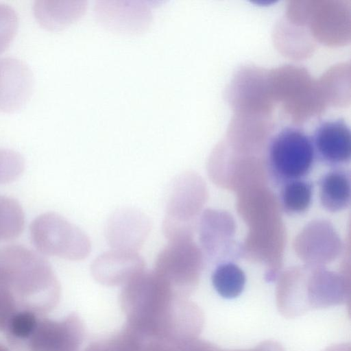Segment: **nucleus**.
Here are the masks:
<instances>
[{"instance_id":"obj_15","label":"nucleus","mask_w":351,"mask_h":351,"mask_svg":"<svg viewBox=\"0 0 351 351\" xmlns=\"http://www.w3.org/2000/svg\"><path fill=\"white\" fill-rule=\"evenodd\" d=\"M212 284L222 298L232 299L238 297L243 291L246 276L243 269L232 262L219 264L213 271Z\"/></svg>"},{"instance_id":"obj_17","label":"nucleus","mask_w":351,"mask_h":351,"mask_svg":"<svg viewBox=\"0 0 351 351\" xmlns=\"http://www.w3.org/2000/svg\"><path fill=\"white\" fill-rule=\"evenodd\" d=\"M40 316L28 311L16 312L9 321L5 330L10 344L16 349L31 335Z\"/></svg>"},{"instance_id":"obj_10","label":"nucleus","mask_w":351,"mask_h":351,"mask_svg":"<svg viewBox=\"0 0 351 351\" xmlns=\"http://www.w3.org/2000/svg\"><path fill=\"white\" fill-rule=\"evenodd\" d=\"M321 206L331 213L342 211L351 201V175L345 167L332 168L317 182Z\"/></svg>"},{"instance_id":"obj_16","label":"nucleus","mask_w":351,"mask_h":351,"mask_svg":"<svg viewBox=\"0 0 351 351\" xmlns=\"http://www.w3.org/2000/svg\"><path fill=\"white\" fill-rule=\"evenodd\" d=\"M24 224V213L18 202L0 195V240L17 237L22 232Z\"/></svg>"},{"instance_id":"obj_18","label":"nucleus","mask_w":351,"mask_h":351,"mask_svg":"<svg viewBox=\"0 0 351 351\" xmlns=\"http://www.w3.org/2000/svg\"><path fill=\"white\" fill-rule=\"evenodd\" d=\"M19 26L16 11L9 5L0 3V54L14 40Z\"/></svg>"},{"instance_id":"obj_6","label":"nucleus","mask_w":351,"mask_h":351,"mask_svg":"<svg viewBox=\"0 0 351 351\" xmlns=\"http://www.w3.org/2000/svg\"><path fill=\"white\" fill-rule=\"evenodd\" d=\"M150 229V220L144 213L133 208H123L109 217L106 234L112 250L137 252Z\"/></svg>"},{"instance_id":"obj_4","label":"nucleus","mask_w":351,"mask_h":351,"mask_svg":"<svg viewBox=\"0 0 351 351\" xmlns=\"http://www.w3.org/2000/svg\"><path fill=\"white\" fill-rule=\"evenodd\" d=\"M202 187L190 173L179 175L169 194L163 232L169 241L191 240V221L201 204Z\"/></svg>"},{"instance_id":"obj_3","label":"nucleus","mask_w":351,"mask_h":351,"mask_svg":"<svg viewBox=\"0 0 351 351\" xmlns=\"http://www.w3.org/2000/svg\"><path fill=\"white\" fill-rule=\"evenodd\" d=\"M32 242L41 253L71 261L86 258L91 250L88 237L78 227L54 213L37 217L30 226Z\"/></svg>"},{"instance_id":"obj_12","label":"nucleus","mask_w":351,"mask_h":351,"mask_svg":"<svg viewBox=\"0 0 351 351\" xmlns=\"http://www.w3.org/2000/svg\"><path fill=\"white\" fill-rule=\"evenodd\" d=\"M144 264L138 252L112 249L94 260L92 270L101 280H115L141 270Z\"/></svg>"},{"instance_id":"obj_8","label":"nucleus","mask_w":351,"mask_h":351,"mask_svg":"<svg viewBox=\"0 0 351 351\" xmlns=\"http://www.w3.org/2000/svg\"><path fill=\"white\" fill-rule=\"evenodd\" d=\"M95 10L101 22L117 29H141L151 18L150 8L141 1L100 0L97 1Z\"/></svg>"},{"instance_id":"obj_9","label":"nucleus","mask_w":351,"mask_h":351,"mask_svg":"<svg viewBox=\"0 0 351 351\" xmlns=\"http://www.w3.org/2000/svg\"><path fill=\"white\" fill-rule=\"evenodd\" d=\"M199 254L191 240L169 241L158 253L156 269L167 275L181 278L194 272L199 263Z\"/></svg>"},{"instance_id":"obj_7","label":"nucleus","mask_w":351,"mask_h":351,"mask_svg":"<svg viewBox=\"0 0 351 351\" xmlns=\"http://www.w3.org/2000/svg\"><path fill=\"white\" fill-rule=\"evenodd\" d=\"M34 77L28 65L18 58H0V111L11 113L20 110L29 99Z\"/></svg>"},{"instance_id":"obj_1","label":"nucleus","mask_w":351,"mask_h":351,"mask_svg":"<svg viewBox=\"0 0 351 351\" xmlns=\"http://www.w3.org/2000/svg\"><path fill=\"white\" fill-rule=\"evenodd\" d=\"M0 267L14 296L18 311L45 316L53 308L58 284L49 263L24 246L11 245L0 251Z\"/></svg>"},{"instance_id":"obj_11","label":"nucleus","mask_w":351,"mask_h":351,"mask_svg":"<svg viewBox=\"0 0 351 351\" xmlns=\"http://www.w3.org/2000/svg\"><path fill=\"white\" fill-rule=\"evenodd\" d=\"M86 0H41L34 2V14L43 27L58 30L78 19L84 12Z\"/></svg>"},{"instance_id":"obj_5","label":"nucleus","mask_w":351,"mask_h":351,"mask_svg":"<svg viewBox=\"0 0 351 351\" xmlns=\"http://www.w3.org/2000/svg\"><path fill=\"white\" fill-rule=\"evenodd\" d=\"M315 160L332 168L345 167L351 160V132L342 119L321 122L311 136Z\"/></svg>"},{"instance_id":"obj_19","label":"nucleus","mask_w":351,"mask_h":351,"mask_svg":"<svg viewBox=\"0 0 351 351\" xmlns=\"http://www.w3.org/2000/svg\"><path fill=\"white\" fill-rule=\"evenodd\" d=\"M25 167L23 157L18 152L0 148V184L19 178Z\"/></svg>"},{"instance_id":"obj_2","label":"nucleus","mask_w":351,"mask_h":351,"mask_svg":"<svg viewBox=\"0 0 351 351\" xmlns=\"http://www.w3.org/2000/svg\"><path fill=\"white\" fill-rule=\"evenodd\" d=\"M315 160L311 136L295 127H286L275 134L267 150L269 178L277 186L306 178Z\"/></svg>"},{"instance_id":"obj_20","label":"nucleus","mask_w":351,"mask_h":351,"mask_svg":"<svg viewBox=\"0 0 351 351\" xmlns=\"http://www.w3.org/2000/svg\"><path fill=\"white\" fill-rule=\"evenodd\" d=\"M18 312L14 296L0 267V330L5 331L11 317Z\"/></svg>"},{"instance_id":"obj_13","label":"nucleus","mask_w":351,"mask_h":351,"mask_svg":"<svg viewBox=\"0 0 351 351\" xmlns=\"http://www.w3.org/2000/svg\"><path fill=\"white\" fill-rule=\"evenodd\" d=\"M67 332L64 324L40 317L29 337L16 351H66Z\"/></svg>"},{"instance_id":"obj_14","label":"nucleus","mask_w":351,"mask_h":351,"mask_svg":"<svg viewBox=\"0 0 351 351\" xmlns=\"http://www.w3.org/2000/svg\"><path fill=\"white\" fill-rule=\"evenodd\" d=\"M314 186L306 178L288 182L280 186L279 201L282 210L289 215L305 213L311 206Z\"/></svg>"},{"instance_id":"obj_21","label":"nucleus","mask_w":351,"mask_h":351,"mask_svg":"<svg viewBox=\"0 0 351 351\" xmlns=\"http://www.w3.org/2000/svg\"><path fill=\"white\" fill-rule=\"evenodd\" d=\"M0 351H10L7 347L0 343Z\"/></svg>"}]
</instances>
